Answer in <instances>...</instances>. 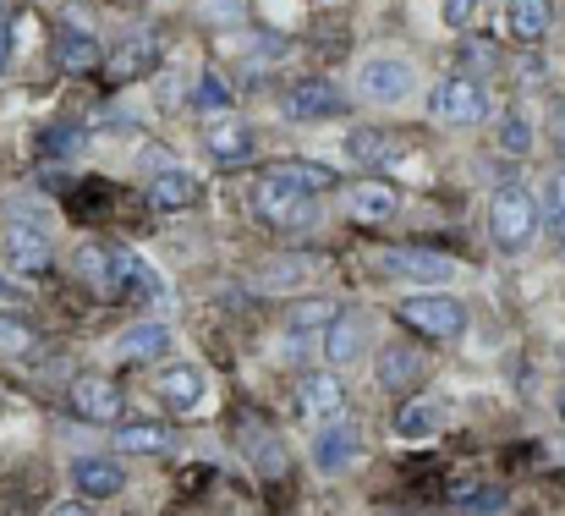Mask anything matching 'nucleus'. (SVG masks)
<instances>
[{"label": "nucleus", "instance_id": "nucleus-1", "mask_svg": "<svg viewBox=\"0 0 565 516\" xmlns=\"http://www.w3.org/2000/svg\"><path fill=\"white\" fill-rule=\"evenodd\" d=\"M539 225H544V209L527 187H500L489 198V236L500 253H522L539 236Z\"/></svg>", "mask_w": 565, "mask_h": 516}, {"label": "nucleus", "instance_id": "nucleus-2", "mask_svg": "<svg viewBox=\"0 0 565 516\" xmlns=\"http://www.w3.org/2000/svg\"><path fill=\"white\" fill-rule=\"evenodd\" d=\"M483 116H489V94L478 88V77L450 72L428 88V122L434 127H483Z\"/></svg>", "mask_w": 565, "mask_h": 516}, {"label": "nucleus", "instance_id": "nucleus-3", "mask_svg": "<svg viewBox=\"0 0 565 516\" xmlns=\"http://www.w3.org/2000/svg\"><path fill=\"white\" fill-rule=\"evenodd\" d=\"M412 88H417V66H412L406 55H369V61L358 66V94H363L369 105H379V110L406 105Z\"/></svg>", "mask_w": 565, "mask_h": 516}, {"label": "nucleus", "instance_id": "nucleus-4", "mask_svg": "<svg viewBox=\"0 0 565 516\" xmlns=\"http://www.w3.org/2000/svg\"><path fill=\"white\" fill-rule=\"evenodd\" d=\"M247 209L264 225H280V231H297V225H313L319 220V198H302V192H291V187L269 181V176H258L247 187Z\"/></svg>", "mask_w": 565, "mask_h": 516}, {"label": "nucleus", "instance_id": "nucleus-5", "mask_svg": "<svg viewBox=\"0 0 565 516\" xmlns=\"http://www.w3.org/2000/svg\"><path fill=\"white\" fill-rule=\"evenodd\" d=\"M401 319H406L412 330L434 336V341H456V336H467V303L450 297V292H412V297L401 303Z\"/></svg>", "mask_w": 565, "mask_h": 516}, {"label": "nucleus", "instance_id": "nucleus-6", "mask_svg": "<svg viewBox=\"0 0 565 516\" xmlns=\"http://www.w3.org/2000/svg\"><path fill=\"white\" fill-rule=\"evenodd\" d=\"M308 456H313V467H319L324 478H341V473H352V467L363 462V429H358L352 418L319 423L313 440H308Z\"/></svg>", "mask_w": 565, "mask_h": 516}, {"label": "nucleus", "instance_id": "nucleus-7", "mask_svg": "<svg viewBox=\"0 0 565 516\" xmlns=\"http://www.w3.org/2000/svg\"><path fill=\"white\" fill-rule=\"evenodd\" d=\"M154 396L166 401V412H177V418H192V412H203V401H209V373H203V362H166L160 373H154Z\"/></svg>", "mask_w": 565, "mask_h": 516}, {"label": "nucleus", "instance_id": "nucleus-8", "mask_svg": "<svg viewBox=\"0 0 565 516\" xmlns=\"http://www.w3.org/2000/svg\"><path fill=\"white\" fill-rule=\"evenodd\" d=\"M384 270L412 281V286H423V292H439V286H450L461 275V264L450 253H434V248H395V253H384Z\"/></svg>", "mask_w": 565, "mask_h": 516}, {"label": "nucleus", "instance_id": "nucleus-9", "mask_svg": "<svg viewBox=\"0 0 565 516\" xmlns=\"http://www.w3.org/2000/svg\"><path fill=\"white\" fill-rule=\"evenodd\" d=\"M297 412H302L313 429L347 418V385H341V373H335V368H313V373H302V379H297Z\"/></svg>", "mask_w": 565, "mask_h": 516}, {"label": "nucleus", "instance_id": "nucleus-10", "mask_svg": "<svg viewBox=\"0 0 565 516\" xmlns=\"http://www.w3.org/2000/svg\"><path fill=\"white\" fill-rule=\"evenodd\" d=\"M66 478H72L77 501H116V495L127 489V467H121L116 456H99V451H83V456H72Z\"/></svg>", "mask_w": 565, "mask_h": 516}, {"label": "nucleus", "instance_id": "nucleus-11", "mask_svg": "<svg viewBox=\"0 0 565 516\" xmlns=\"http://www.w3.org/2000/svg\"><path fill=\"white\" fill-rule=\"evenodd\" d=\"M286 116L291 122H330V116H341L347 110V94L330 83V77H302V83H291L286 88Z\"/></svg>", "mask_w": 565, "mask_h": 516}, {"label": "nucleus", "instance_id": "nucleus-12", "mask_svg": "<svg viewBox=\"0 0 565 516\" xmlns=\"http://www.w3.org/2000/svg\"><path fill=\"white\" fill-rule=\"evenodd\" d=\"M363 346H369V314H363V308H341L335 325H330L324 341H319V357H324L330 368H352V362H363Z\"/></svg>", "mask_w": 565, "mask_h": 516}, {"label": "nucleus", "instance_id": "nucleus-13", "mask_svg": "<svg viewBox=\"0 0 565 516\" xmlns=\"http://www.w3.org/2000/svg\"><path fill=\"white\" fill-rule=\"evenodd\" d=\"M50 259H55V248H50V236L33 225V220H11L6 225V264H11V275H44L50 270Z\"/></svg>", "mask_w": 565, "mask_h": 516}, {"label": "nucleus", "instance_id": "nucleus-14", "mask_svg": "<svg viewBox=\"0 0 565 516\" xmlns=\"http://www.w3.org/2000/svg\"><path fill=\"white\" fill-rule=\"evenodd\" d=\"M77 270H83V281H88L99 297H110V303L127 297V253H121V248H99V242H88V248L77 253Z\"/></svg>", "mask_w": 565, "mask_h": 516}, {"label": "nucleus", "instance_id": "nucleus-15", "mask_svg": "<svg viewBox=\"0 0 565 516\" xmlns=\"http://www.w3.org/2000/svg\"><path fill=\"white\" fill-rule=\"evenodd\" d=\"M335 314H341V303H330V297H302V303H291L286 308V319H280V336L297 346H319L324 341V330L335 325Z\"/></svg>", "mask_w": 565, "mask_h": 516}, {"label": "nucleus", "instance_id": "nucleus-16", "mask_svg": "<svg viewBox=\"0 0 565 516\" xmlns=\"http://www.w3.org/2000/svg\"><path fill=\"white\" fill-rule=\"evenodd\" d=\"M72 407H77V418H88V423H121L127 396L116 390V379L83 373V379H72Z\"/></svg>", "mask_w": 565, "mask_h": 516}, {"label": "nucleus", "instance_id": "nucleus-17", "mask_svg": "<svg viewBox=\"0 0 565 516\" xmlns=\"http://www.w3.org/2000/svg\"><path fill=\"white\" fill-rule=\"evenodd\" d=\"M445 418H450V407L439 396H406L390 418V434L395 440H434L445 429Z\"/></svg>", "mask_w": 565, "mask_h": 516}, {"label": "nucleus", "instance_id": "nucleus-18", "mask_svg": "<svg viewBox=\"0 0 565 516\" xmlns=\"http://www.w3.org/2000/svg\"><path fill=\"white\" fill-rule=\"evenodd\" d=\"M423 373H428V357H423L417 346H406V341L379 346V362H374L379 390H395V396H406V390H412Z\"/></svg>", "mask_w": 565, "mask_h": 516}, {"label": "nucleus", "instance_id": "nucleus-19", "mask_svg": "<svg viewBox=\"0 0 565 516\" xmlns=\"http://www.w3.org/2000/svg\"><path fill=\"white\" fill-rule=\"evenodd\" d=\"M347 214H352L358 225H384V220H395V214H401V192H395L390 181L363 176V181H352V187H347Z\"/></svg>", "mask_w": 565, "mask_h": 516}, {"label": "nucleus", "instance_id": "nucleus-20", "mask_svg": "<svg viewBox=\"0 0 565 516\" xmlns=\"http://www.w3.org/2000/svg\"><path fill=\"white\" fill-rule=\"evenodd\" d=\"M171 346H177V330L166 319H143V325H132V330L116 336V357L121 362H160Z\"/></svg>", "mask_w": 565, "mask_h": 516}, {"label": "nucleus", "instance_id": "nucleus-21", "mask_svg": "<svg viewBox=\"0 0 565 516\" xmlns=\"http://www.w3.org/2000/svg\"><path fill=\"white\" fill-rule=\"evenodd\" d=\"M116 451H127V456H171L177 451V434L160 418H121Z\"/></svg>", "mask_w": 565, "mask_h": 516}, {"label": "nucleus", "instance_id": "nucleus-22", "mask_svg": "<svg viewBox=\"0 0 565 516\" xmlns=\"http://www.w3.org/2000/svg\"><path fill=\"white\" fill-rule=\"evenodd\" d=\"M555 28V0H511L505 11V33L522 44V50H539Z\"/></svg>", "mask_w": 565, "mask_h": 516}, {"label": "nucleus", "instance_id": "nucleus-23", "mask_svg": "<svg viewBox=\"0 0 565 516\" xmlns=\"http://www.w3.org/2000/svg\"><path fill=\"white\" fill-rule=\"evenodd\" d=\"M188 203H198V176L188 166H160V171L149 176V209L182 214Z\"/></svg>", "mask_w": 565, "mask_h": 516}, {"label": "nucleus", "instance_id": "nucleus-24", "mask_svg": "<svg viewBox=\"0 0 565 516\" xmlns=\"http://www.w3.org/2000/svg\"><path fill=\"white\" fill-rule=\"evenodd\" d=\"M264 176H269V181H280V187H291V192H302V198H324V192L341 181L324 160H275Z\"/></svg>", "mask_w": 565, "mask_h": 516}, {"label": "nucleus", "instance_id": "nucleus-25", "mask_svg": "<svg viewBox=\"0 0 565 516\" xmlns=\"http://www.w3.org/2000/svg\"><path fill=\"white\" fill-rule=\"evenodd\" d=\"M203 144H209V155H214V160H231V166H236V160H247V155H253V127L225 116V122L203 127Z\"/></svg>", "mask_w": 565, "mask_h": 516}, {"label": "nucleus", "instance_id": "nucleus-26", "mask_svg": "<svg viewBox=\"0 0 565 516\" xmlns=\"http://www.w3.org/2000/svg\"><path fill=\"white\" fill-rule=\"evenodd\" d=\"M154 55H160V33H132L116 55H110V77H138L143 66H154Z\"/></svg>", "mask_w": 565, "mask_h": 516}, {"label": "nucleus", "instance_id": "nucleus-27", "mask_svg": "<svg viewBox=\"0 0 565 516\" xmlns=\"http://www.w3.org/2000/svg\"><path fill=\"white\" fill-rule=\"evenodd\" d=\"M494 144H500L505 155H527V149L539 144V133H533V116H527L522 105H511V110H500V127H494Z\"/></svg>", "mask_w": 565, "mask_h": 516}, {"label": "nucleus", "instance_id": "nucleus-28", "mask_svg": "<svg viewBox=\"0 0 565 516\" xmlns=\"http://www.w3.org/2000/svg\"><path fill=\"white\" fill-rule=\"evenodd\" d=\"M390 155H395V144H390L384 133H374V127H358V133H347V160H352V166L379 171Z\"/></svg>", "mask_w": 565, "mask_h": 516}, {"label": "nucleus", "instance_id": "nucleus-29", "mask_svg": "<svg viewBox=\"0 0 565 516\" xmlns=\"http://www.w3.org/2000/svg\"><path fill=\"white\" fill-rule=\"evenodd\" d=\"M127 297H154V303L171 297V292H166V275H160L143 253H127Z\"/></svg>", "mask_w": 565, "mask_h": 516}, {"label": "nucleus", "instance_id": "nucleus-30", "mask_svg": "<svg viewBox=\"0 0 565 516\" xmlns=\"http://www.w3.org/2000/svg\"><path fill=\"white\" fill-rule=\"evenodd\" d=\"M55 55H61L66 72H88V66H99V39H88V33H61Z\"/></svg>", "mask_w": 565, "mask_h": 516}, {"label": "nucleus", "instance_id": "nucleus-31", "mask_svg": "<svg viewBox=\"0 0 565 516\" xmlns=\"http://www.w3.org/2000/svg\"><path fill=\"white\" fill-rule=\"evenodd\" d=\"M539 209H544V225L565 236V171H550L544 187H539Z\"/></svg>", "mask_w": 565, "mask_h": 516}, {"label": "nucleus", "instance_id": "nucleus-32", "mask_svg": "<svg viewBox=\"0 0 565 516\" xmlns=\"http://www.w3.org/2000/svg\"><path fill=\"white\" fill-rule=\"evenodd\" d=\"M308 281H313L308 264H269L253 286H258V292H297V286H308Z\"/></svg>", "mask_w": 565, "mask_h": 516}, {"label": "nucleus", "instance_id": "nucleus-33", "mask_svg": "<svg viewBox=\"0 0 565 516\" xmlns=\"http://www.w3.org/2000/svg\"><path fill=\"white\" fill-rule=\"evenodd\" d=\"M33 346H39V336H33V325H22V319L0 314V357H28Z\"/></svg>", "mask_w": 565, "mask_h": 516}, {"label": "nucleus", "instance_id": "nucleus-34", "mask_svg": "<svg viewBox=\"0 0 565 516\" xmlns=\"http://www.w3.org/2000/svg\"><path fill=\"white\" fill-rule=\"evenodd\" d=\"M456 506L461 512H500L505 506V489H494V484H461L456 489Z\"/></svg>", "mask_w": 565, "mask_h": 516}, {"label": "nucleus", "instance_id": "nucleus-35", "mask_svg": "<svg viewBox=\"0 0 565 516\" xmlns=\"http://www.w3.org/2000/svg\"><path fill=\"white\" fill-rule=\"evenodd\" d=\"M192 11H198L203 22H214V28H231V22L247 17V0H192Z\"/></svg>", "mask_w": 565, "mask_h": 516}, {"label": "nucleus", "instance_id": "nucleus-36", "mask_svg": "<svg viewBox=\"0 0 565 516\" xmlns=\"http://www.w3.org/2000/svg\"><path fill=\"white\" fill-rule=\"evenodd\" d=\"M192 105H198V110H214V105H231V88H225L220 77H198V88H192Z\"/></svg>", "mask_w": 565, "mask_h": 516}, {"label": "nucleus", "instance_id": "nucleus-37", "mask_svg": "<svg viewBox=\"0 0 565 516\" xmlns=\"http://www.w3.org/2000/svg\"><path fill=\"white\" fill-rule=\"evenodd\" d=\"M439 11H445V22H450V28H461V22H472L478 0H439Z\"/></svg>", "mask_w": 565, "mask_h": 516}, {"label": "nucleus", "instance_id": "nucleus-38", "mask_svg": "<svg viewBox=\"0 0 565 516\" xmlns=\"http://www.w3.org/2000/svg\"><path fill=\"white\" fill-rule=\"evenodd\" d=\"M550 138H555V149L565 155V99H550Z\"/></svg>", "mask_w": 565, "mask_h": 516}, {"label": "nucleus", "instance_id": "nucleus-39", "mask_svg": "<svg viewBox=\"0 0 565 516\" xmlns=\"http://www.w3.org/2000/svg\"><path fill=\"white\" fill-rule=\"evenodd\" d=\"M44 516H94V512H88V501H55Z\"/></svg>", "mask_w": 565, "mask_h": 516}, {"label": "nucleus", "instance_id": "nucleus-40", "mask_svg": "<svg viewBox=\"0 0 565 516\" xmlns=\"http://www.w3.org/2000/svg\"><path fill=\"white\" fill-rule=\"evenodd\" d=\"M0 303H6V308H11V303H22V292H17L11 270H0Z\"/></svg>", "mask_w": 565, "mask_h": 516}, {"label": "nucleus", "instance_id": "nucleus-41", "mask_svg": "<svg viewBox=\"0 0 565 516\" xmlns=\"http://www.w3.org/2000/svg\"><path fill=\"white\" fill-rule=\"evenodd\" d=\"M6 55H11V33L0 28V66H6Z\"/></svg>", "mask_w": 565, "mask_h": 516}, {"label": "nucleus", "instance_id": "nucleus-42", "mask_svg": "<svg viewBox=\"0 0 565 516\" xmlns=\"http://www.w3.org/2000/svg\"><path fill=\"white\" fill-rule=\"evenodd\" d=\"M555 412L565 418V379H561V390H555Z\"/></svg>", "mask_w": 565, "mask_h": 516}, {"label": "nucleus", "instance_id": "nucleus-43", "mask_svg": "<svg viewBox=\"0 0 565 516\" xmlns=\"http://www.w3.org/2000/svg\"><path fill=\"white\" fill-rule=\"evenodd\" d=\"M555 357H561V368H565V341H561V346H555Z\"/></svg>", "mask_w": 565, "mask_h": 516}, {"label": "nucleus", "instance_id": "nucleus-44", "mask_svg": "<svg viewBox=\"0 0 565 516\" xmlns=\"http://www.w3.org/2000/svg\"><path fill=\"white\" fill-rule=\"evenodd\" d=\"M0 6H11V0H0Z\"/></svg>", "mask_w": 565, "mask_h": 516}, {"label": "nucleus", "instance_id": "nucleus-45", "mask_svg": "<svg viewBox=\"0 0 565 516\" xmlns=\"http://www.w3.org/2000/svg\"><path fill=\"white\" fill-rule=\"evenodd\" d=\"M127 6H132V0H127Z\"/></svg>", "mask_w": 565, "mask_h": 516}]
</instances>
